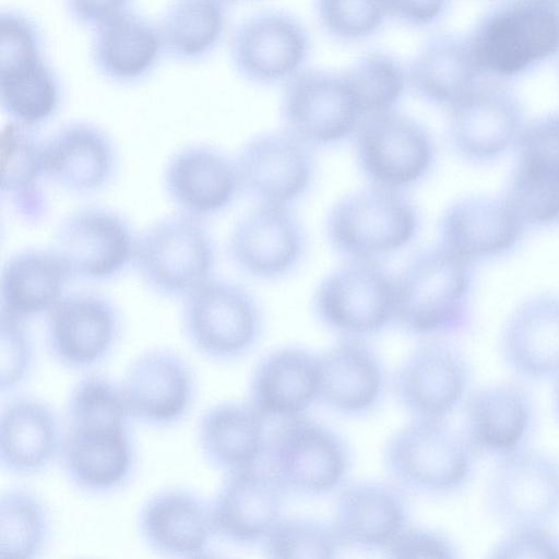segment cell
Wrapping results in <instances>:
<instances>
[{
  "instance_id": "cell-46",
  "label": "cell",
  "mask_w": 559,
  "mask_h": 559,
  "mask_svg": "<svg viewBox=\"0 0 559 559\" xmlns=\"http://www.w3.org/2000/svg\"><path fill=\"white\" fill-rule=\"evenodd\" d=\"M516 146L518 165L559 175V112L524 126Z\"/></svg>"
},
{
  "instance_id": "cell-35",
  "label": "cell",
  "mask_w": 559,
  "mask_h": 559,
  "mask_svg": "<svg viewBox=\"0 0 559 559\" xmlns=\"http://www.w3.org/2000/svg\"><path fill=\"white\" fill-rule=\"evenodd\" d=\"M46 139L38 126L8 120L1 129V198L25 223H38L48 212Z\"/></svg>"
},
{
  "instance_id": "cell-43",
  "label": "cell",
  "mask_w": 559,
  "mask_h": 559,
  "mask_svg": "<svg viewBox=\"0 0 559 559\" xmlns=\"http://www.w3.org/2000/svg\"><path fill=\"white\" fill-rule=\"evenodd\" d=\"M503 199L525 227L559 221V177L514 167Z\"/></svg>"
},
{
  "instance_id": "cell-23",
  "label": "cell",
  "mask_w": 559,
  "mask_h": 559,
  "mask_svg": "<svg viewBox=\"0 0 559 559\" xmlns=\"http://www.w3.org/2000/svg\"><path fill=\"white\" fill-rule=\"evenodd\" d=\"M66 426L56 409L28 394L7 395L0 414V464L17 477L44 473L59 463Z\"/></svg>"
},
{
  "instance_id": "cell-37",
  "label": "cell",
  "mask_w": 559,
  "mask_h": 559,
  "mask_svg": "<svg viewBox=\"0 0 559 559\" xmlns=\"http://www.w3.org/2000/svg\"><path fill=\"white\" fill-rule=\"evenodd\" d=\"M407 71L418 96L449 109L478 85L481 74L466 38L445 34L430 38Z\"/></svg>"
},
{
  "instance_id": "cell-36",
  "label": "cell",
  "mask_w": 559,
  "mask_h": 559,
  "mask_svg": "<svg viewBox=\"0 0 559 559\" xmlns=\"http://www.w3.org/2000/svg\"><path fill=\"white\" fill-rule=\"evenodd\" d=\"M71 277L56 252L31 247L11 253L0 275V312L28 321L46 316L66 294Z\"/></svg>"
},
{
  "instance_id": "cell-5",
  "label": "cell",
  "mask_w": 559,
  "mask_h": 559,
  "mask_svg": "<svg viewBox=\"0 0 559 559\" xmlns=\"http://www.w3.org/2000/svg\"><path fill=\"white\" fill-rule=\"evenodd\" d=\"M481 73L518 75L559 52L554 0H511L491 10L466 37Z\"/></svg>"
},
{
  "instance_id": "cell-39",
  "label": "cell",
  "mask_w": 559,
  "mask_h": 559,
  "mask_svg": "<svg viewBox=\"0 0 559 559\" xmlns=\"http://www.w3.org/2000/svg\"><path fill=\"white\" fill-rule=\"evenodd\" d=\"M49 507L31 489L13 487L0 496V559H37L48 548Z\"/></svg>"
},
{
  "instance_id": "cell-2",
  "label": "cell",
  "mask_w": 559,
  "mask_h": 559,
  "mask_svg": "<svg viewBox=\"0 0 559 559\" xmlns=\"http://www.w3.org/2000/svg\"><path fill=\"white\" fill-rule=\"evenodd\" d=\"M63 85L46 56L37 21L14 8L0 13V105L9 121L38 126L53 118Z\"/></svg>"
},
{
  "instance_id": "cell-26",
  "label": "cell",
  "mask_w": 559,
  "mask_h": 559,
  "mask_svg": "<svg viewBox=\"0 0 559 559\" xmlns=\"http://www.w3.org/2000/svg\"><path fill=\"white\" fill-rule=\"evenodd\" d=\"M118 168L114 139L94 122H66L46 139L48 180L69 193L86 195L104 190Z\"/></svg>"
},
{
  "instance_id": "cell-50",
  "label": "cell",
  "mask_w": 559,
  "mask_h": 559,
  "mask_svg": "<svg viewBox=\"0 0 559 559\" xmlns=\"http://www.w3.org/2000/svg\"><path fill=\"white\" fill-rule=\"evenodd\" d=\"M449 0H386L390 15L412 26H426L438 20Z\"/></svg>"
},
{
  "instance_id": "cell-22",
  "label": "cell",
  "mask_w": 559,
  "mask_h": 559,
  "mask_svg": "<svg viewBox=\"0 0 559 559\" xmlns=\"http://www.w3.org/2000/svg\"><path fill=\"white\" fill-rule=\"evenodd\" d=\"M163 187L177 212L201 219L225 211L241 190L235 158L205 143L187 144L169 156Z\"/></svg>"
},
{
  "instance_id": "cell-7",
  "label": "cell",
  "mask_w": 559,
  "mask_h": 559,
  "mask_svg": "<svg viewBox=\"0 0 559 559\" xmlns=\"http://www.w3.org/2000/svg\"><path fill=\"white\" fill-rule=\"evenodd\" d=\"M180 324L195 353L211 361L229 362L253 348L262 317L248 289L212 277L182 299Z\"/></svg>"
},
{
  "instance_id": "cell-29",
  "label": "cell",
  "mask_w": 559,
  "mask_h": 559,
  "mask_svg": "<svg viewBox=\"0 0 559 559\" xmlns=\"http://www.w3.org/2000/svg\"><path fill=\"white\" fill-rule=\"evenodd\" d=\"M504 365L532 381L559 374V295L538 294L508 316L499 337Z\"/></svg>"
},
{
  "instance_id": "cell-38",
  "label": "cell",
  "mask_w": 559,
  "mask_h": 559,
  "mask_svg": "<svg viewBox=\"0 0 559 559\" xmlns=\"http://www.w3.org/2000/svg\"><path fill=\"white\" fill-rule=\"evenodd\" d=\"M223 0H171L158 22L165 53L194 63L215 51L225 33Z\"/></svg>"
},
{
  "instance_id": "cell-15",
  "label": "cell",
  "mask_w": 559,
  "mask_h": 559,
  "mask_svg": "<svg viewBox=\"0 0 559 559\" xmlns=\"http://www.w3.org/2000/svg\"><path fill=\"white\" fill-rule=\"evenodd\" d=\"M120 384L133 421L156 429L180 424L192 411L198 379L178 352L154 347L138 354Z\"/></svg>"
},
{
  "instance_id": "cell-14",
  "label": "cell",
  "mask_w": 559,
  "mask_h": 559,
  "mask_svg": "<svg viewBox=\"0 0 559 559\" xmlns=\"http://www.w3.org/2000/svg\"><path fill=\"white\" fill-rule=\"evenodd\" d=\"M286 131L308 145L338 143L356 133L365 114L344 71L301 70L282 100Z\"/></svg>"
},
{
  "instance_id": "cell-27",
  "label": "cell",
  "mask_w": 559,
  "mask_h": 559,
  "mask_svg": "<svg viewBox=\"0 0 559 559\" xmlns=\"http://www.w3.org/2000/svg\"><path fill=\"white\" fill-rule=\"evenodd\" d=\"M284 493L261 465L226 474L211 499L217 537L241 546L263 543L282 519Z\"/></svg>"
},
{
  "instance_id": "cell-41",
  "label": "cell",
  "mask_w": 559,
  "mask_h": 559,
  "mask_svg": "<svg viewBox=\"0 0 559 559\" xmlns=\"http://www.w3.org/2000/svg\"><path fill=\"white\" fill-rule=\"evenodd\" d=\"M344 73L365 117L394 110L408 84V71L385 52L367 53Z\"/></svg>"
},
{
  "instance_id": "cell-48",
  "label": "cell",
  "mask_w": 559,
  "mask_h": 559,
  "mask_svg": "<svg viewBox=\"0 0 559 559\" xmlns=\"http://www.w3.org/2000/svg\"><path fill=\"white\" fill-rule=\"evenodd\" d=\"M391 558H457V549L444 534L427 527L406 526L385 548Z\"/></svg>"
},
{
  "instance_id": "cell-53",
  "label": "cell",
  "mask_w": 559,
  "mask_h": 559,
  "mask_svg": "<svg viewBox=\"0 0 559 559\" xmlns=\"http://www.w3.org/2000/svg\"><path fill=\"white\" fill-rule=\"evenodd\" d=\"M225 2H228V1H240V0H223Z\"/></svg>"
},
{
  "instance_id": "cell-19",
  "label": "cell",
  "mask_w": 559,
  "mask_h": 559,
  "mask_svg": "<svg viewBox=\"0 0 559 559\" xmlns=\"http://www.w3.org/2000/svg\"><path fill=\"white\" fill-rule=\"evenodd\" d=\"M305 248V230L289 205L259 203L235 224L228 238L234 264L262 280L290 273Z\"/></svg>"
},
{
  "instance_id": "cell-9",
  "label": "cell",
  "mask_w": 559,
  "mask_h": 559,
  "mask_svg": "<svg viewBox=\"0 0 559 559\" xmlns=\"http://www.w3.org/2000/svg\"><path fill=\"white\" fill-rule=\"evenodd\" d=\"M313 307L324 325L346 337L377 334L395 320L396 277L377 260H348L319 284Z\"/></svg>"
},
{
  "instance_id": "cell-44",
  "label": "cell",
  "mask_w": 559,
  "mask_h": 559,
  "mask_svg": "<svg viewBox=\"0 0 559 559\" xmlns=\"http://www.w3.org/2000/svg\"><path fill=\"white\" fill-rule=\"evenodd\" d=\"M317 12L326 33L342 41L370 37L390 15L386 0H317Z\"/></svg>"
},
{
  "instance_id": "cell-31",
  "label": "cell",
  "mask_w": 559,
  "mask_h": 559,
  "mask_svg": "<svg viewBox=\"0 0 559 559\" xmlns=\"http://www.w3.org/2000/svg\"><path fill=\"white\" fill-rule=\"evenodd\" d=\"M266 421L249 402L215 403L198 420L200 454L224 475L259 466L270 437Z\"/></svg>"
},
{
  "instance_id": "cell-8",
  "label": "cell",
  "mask_w": 559,
  "mask_h": 559,
  "mask_svg": "<svg viewBox=\"0 0 559 559\" xmlns=\"http://www.w3.org/2000/svg\"><path fill=\"white\" fill-rule=\"evenodd\" d=\"M266 468L285 492L329 493L345 479L350 464L344 440L328 426L298 416L283 420L269 437Z\"/></svg>"
},
{
  "instance_id": "cell-17",
  "label": "cell",
  "mask_w": 559,
  "mask_h": 559,
  "mask_svg": "<svg viewBox=\"0 0 559 559\" xmlns=\"http://www.w3.org/2000/svg\"><path fill=\"white\" fill-rule=\"evenodd\" d=\"M309 36L298 20L283 12H261L245 20L230 40V60L255 84L287 82L302 69Z\"/></svg>"
},
{
  "instance_id": "cell-24",
  "label": "cell",
  "mask_w": 559,
  "mask_h": 559,
  "mask_svg": "<svg viewBox=\"0 0 559 559\" xmlns=\"http://www.w3.org/2000/svg\"><path fill=\"white\" fill-rule=\"evenodd\" d=\"M59 463L69 484L80 492L111 495L124 488L136 469L131 427H66Z\"/></svg>"
},
{
  "instance_id": "cell-33",
  "label": "cell",
  "mask_w": 559,
  "mask_h": 559,
  "mask_svg": "<svg viewBox=\"0 0 559 559\" xmlns=\"http://www.w3.org/2000/svg\"><path fill=\"white\" fill-rule=\"evenodd\" d=\"M407 506L397 487L360 480L340 492L332 525L342 545L385 550L407 526Z\"/></svg>"
},
{
  "instance_id": "cell-13",
  "label": "cell",
  "mask_w": 559,
  "mask_h": 559,
  "mask_svg": "<svg viewBox=\"0 0 559 559\" xmlns=\"http://www.w3.org/2000/svg\"><path fill=\"white\" fill-rule=\"evenodd\" d=\"M489 514L508 526L547 525L559 518V459L523 448L499 459L487 481Z\"/></svg>"
},
{
  "instance_id": "cell-52",
  "label": "cell",
  "mask_w": 559,
  "mask_h": 559,
  "mask_svg": "<svg viewBox=\"0 0 559 559\" xmlns=\"http://www.w3.org/2000/svg\"><path fill=\"white\" fill-rule=\"evenodd\" d=\"M556 5H557V9H558V12H559V0H554Z\"/></svg>"
},
{
  "instance_id": "cell-3",
  "label": "cell",
  "mask_w": 559,
  "mask_h": 559,
  "mask_svg": "<svg viewBox=\"0 0 559 559\" xmlns=\"http://www.w3.org/2000/svg\"><path fill=\"white\" fill-rule=\"evenodd\" d=\"M216 258L214 238L203 219L176 212L138 234L132 264L148 290L182 300L214 277Z\"/></svg>"
},
{
  "instance_id": "cell-18",
  "label": "cell",
  "mask_w": 559,
  "mask_h": 559,
  "mask_svg": "<svg viewBox=\"0 0 559 559\" xmlns=\"http://www.w3.org/2000/svg\"><path fill=\"white\" fill-rule=\"evenodd\" d=\"M471 368L454 346L425 342L399 367L394 389L400 403L416 418L447 419L464 401Z\"/></svg>"
},
{
  "instance_id": "cell-4",
  "label": "cell",
  "mask_w": 559,
  "mask_h": 559,
  "mask_svg": "<svg viewBox=\"0 0 559 559\" xmlns=\"http://www.w3.org/2000/svg\"><path fill=\"white\" fill-rule=\"evenodd\" d=\"M475 452L447 419L416 418L396 430L383 450L384 466L402 488L444 496L471 480Z\"/></svg>"
},
{
  "instance_id": "cell-34",
  "label": "cell",
  "mask_w": 559,
  "mask_h": 559,
  "mask_svg": "<svg viewBox=\"0 0 559 559\" xmlns=\"http://www.w3.org/2000/svg\"><path fill=\"white\" fill-rule=\"evenodd\" d=\"M319 396V356L300 347H283L257 365L249 403L267 420L302 416Z\"/></svg>"
},
{
  "instance_id": "cell-11",
  "label": "cell",
  "mask_w": 559,
  "mask_h": 559,
  "mask_svg": "<svg viewBox=\"0 0 559 559\" xmlns=\"http://www.w3.org/2000/svg\"><path fill=\"white\" fill-rule=\"evenodd\" d=\"M136 237L130 221L119 211L87 205L60 219L51 247L71 280L107 282L133 262Z\"/></svg>"
},
{
  "instance_id": "cell-51",
  "label": "cell",
  "mask_w": 559,
  "mask_h": 559,
  "mask_svg": "<svg viewBox=\"0 0 559 559\" xmlns=\"http://www.w3.org/2000/svg\"><path fill=\"white\" fill-rule=\"evenodd\" d=\"M556 378H557V382H556V389H555V407H556V413L559 417V374Z\"/></svg>"
},
{
  "instance_id": "cell-20",
  "label": "cell",
  "mask_w": 559,
  "mask_h": 559,
  "mask_svg": "<svg viewBox=\"0 0 559 559\" xmlns=\"http://www.w3.org/2000/svg\"><path fill=\"white\" fill-rule=\"evenodd\" d=\"M524 126L521 104L510 91L478 84L450 108L448 136L462 158L486 164L516 145Z\"/></svg>"
},
{
  "instance_id": "cell-42",
  "label": "cell",
  "mask_w": 559,
  "mask_h": 559,
  "mask_svg": "<svg viewBox=\"0 0 559 559\" xmlns=\"http://www.w3.org/2000/svg\"><path fill=\"white\" fill-rule=\"evenodd\" d=\"M262 544L273 559L334 558L342 546L332 524L308 518L281 519Z\"/></svg>"
},
{
  "instance_id": "cell-25",
  "label": "cell",
  "mask_w": 559,
  "mask_h": 559,
  "mask_svg": "<svg viewBox=\"0 0 559 559\" xmlns=\"http://www.w3.org/2000/svg\"><path fill=\"white\" fill-rule=\"evenodd\" d=\"M535 423L533 396L518 383L487 384L465 401L463 435L475 453L500 459L523 449Z\"/></svg>"
},
{
  "instance_id": "cell-21",
  "label": "cell",
  "mask_w": 559,
  "mask_h": 559,
  "mask_svg": "<svg viewBox=\"0 0 559 559\" xmlns=\"http://www.w3.org/2000/svg\"><path fill=\"white\" fill-rule=\"evenodd\" d=\"M235 160L241 190L259 203L289 205L313 179L310 145L288 131L250 139Z\"/></svg>"
},
{
  "instance_id": "cell-32",
  "label": "cell",
  "mask_w": 559,
  "mask_h": 559,
  "mask_svg": "<svg viewBox=\"0 0 559 559\" xmlns=\"http://www.w3.org/2000/svg\"><path fill=\"white\" fill-rule=\"evenodd\" d=\"M385 369L361 338L346 337L319 356V396L326 407L345 416H361L381 401Z\"/></svg>"
},
{
  "instance_id": "cell-10",
  "label": "cell",
  "mask_w": 559,
  "mask_h": 559,
  "mask_svg": "<svg viewBox=\"0 0 559 559\" xmlns=\"http://www.w3.org/2000/svg\"><path fill=\"white\" fill-rule=\"evenodd\" d=\"M45 317L48 355L70 371L83 373L102 365L117 348L123 332L118 305L93 290L66 293Z\"/></svg>"
},
{
  "instance_id": "cell-45",
  "label": "cell",
  "mask_w": 559,
  "mask_h": 559,
  "mask_svg": "<svg viewBox=\"0 0 559 559\" xmlns=\"http://www.w3.org/2000/svg\"><path fill=\"white\" fill-rule=\"evenodd\" d=\"M36 350L27 321L0 312V392L16 393L31 378Z\"/></svg>"
},
{
  "instance_id": "cell-6",
  "label": "cell",
  "mask_w": 559,
  "mask_h": 559,
  "mask_svg": "<svg viewBox=\"0 0 559 559\" xmlns=\"http://www.w3.org/2000/svg\"><path fill=\"white\" fill-rule=\"evenodd\" d=\"M419 214L401 191L370 186L342 198L326 221L330 243L348 260H377L409 245Z\"/></svg>"
},
{
  "instance_id": "cell-49",
  "label": "cell",
  "mask_w": 559,
  "mask_h": 559,
  "mask_svg": "<svg viewBox=\"0 0 559 559\" xmlns=\"http://www.w3.org/2000/svg\"><path fill=\"white\" fill-rule=\"evenodd\" d=\"M67 15L78 25L95 29L131 10L133 0H62Z\"/></svg>"
},
{
  "instance_id": "cell-47",
  "label": "cell",
  "mask_w": 559,
  "mask_h": 559,
  "mask_svg": "<svg viewBox=\"0 0 559 559\" xmlns=\"http://www.w3.org/2000/svg\"><path fill=\"white\" fill-rule=\"evenodd\" d=\"M493 559H559V536L546 525L509 527L489 549Z\"/></svg>"
},
{
  "instance_id": "cell-28",
  "label": "cell",
  "mask_w": 559,
  "mask_h": 559,
  "mask_svg": "<svg viewBox=\"0 0 559 559\" xmlns=\"http://www.w3.org/2000/svg\"><path fill=\"white\" fill-rule=\"evenodd\" d=\"M525 228L503 198L473 194L445 209L439 223V245L473 263L508 253Z\"/></svg>"
},
{
  "instance_id": "cell-16",
  "label": "cell",
  "mask_w": 559,
  "mask_h": 559,
  "mask_svg": "<svg viewBox=\"0 0 559 559\" xmlns=\"http://www.w3.org/2000/svg\"><path fill=\"white\" fill-rule=\"evenodd\" d=\"M136 530L150 550L166 558L209 557L218 539L211 499L181 486L151 493L139 509Z\"/></svg>"
},
{
  "instance_id": "cell-1",
  "label": "cell",
  "mask_w": 559,
  "mask_h": 559,
  "mask_svg": "<svg viewBox=\"0 0 559 559\" xmlns=\"http://www.w3.org/2000/svg\"><path fill=\"white\" fill-rule=\"evenodd\" d=\"M471 264L440 245L417 252L396 277L394 321L420 336L466 330L472 321Z\"/></svg>"
},
{
  "instance_id": "cell-30",
  "label": "cell",
  "mask_w": 559,
  "mask_h": 559,
  "mask_svg": "<svg viewBox=\"0 0 559 559\" xmlns=\"http://www.w3.org/2000/svg\"><path fill=\"white\" fill-rule=\"evenodd\" d=\"M164 53L158 22L132 9L95 28L90 47L96 72L106 81L123 86L152 75Z\"/></svg>"
},
{
  "instance_id": "cell-40",
  "label": "cell",
  "mask_w": 559,
  "mask_h": 559,
  "mask_svg": "<svg viewBox=\"0 0 559 559\" xmlns=\"http://www.w3.org/2000/svg\"><path fill=\"white\" fill-rule=\"evenodd\" d=\"M132 423L120 381L91 370L71 386L64 407L66 427L126 428Z\"/></svg>"
},
{
  "instance_id": "cell-12",
  "label": "cell",
  "mask_w": 559,
  "mask_h": 559,
  "mask_svg": "<svg viewBox=\"0 0 559 559\" xmlns=\"http://www.w3.org/2000/svg\"><path fill=\"white\" fill-rule=\"evenodd\" d=\"M354 135L358 167L372 186L401 191L424 179L436 160L427 129L395 110L365 117Z\"/></svg>"
}]
</instances>
